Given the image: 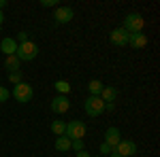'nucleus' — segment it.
<instances>
[{
	"mask_svg": "<svg viewBox=\"0 0 160 157\" xmlns=\"http://www.w3.org/2000/svg\"><path fill=\"white\" fill-rule=\"evenodd\" d=\"M143 25H145V19H143L141 13H128V15L124 17L122 28L128 34H139V32H143Z\"/></svg>",
	"mask_w": 160,
	"mask_h": 157,
	"instance_id": "1",
	"label": "nucleus"
},
{
	"mask_svg": "<svg viewBox=\"0 0 160 157\" xmlns=\"http://www.w3.org/2000/svg\"><path fill=\"white\" fill-rule=\"evenodd\" d=\"M15 55H17L19 62H32L38 55V45L32 43V40H26L22 45H17V53Z\"/></svg>",
	"mask_w": 160,
	"mask_h": 157,
	"instance_id": "2",
	"label": "nucleus"
},
{
	"mask_svg": "<svg viewBox=\"0 0 160 157\" xmlns=\"http://www.w3.org/2000/svg\"><path fill=\"white\" fill-rule=\"evenodd\" d=\"M32 96H34V89H32V85L26 83V81H22V83H17L15 87H13V98H15L19 104L30 102V100H32Z\"/></svg>",
	"mask_w": 160,
	"mask_h": 157,
	"instance_id": "3",
	"label": "nucleus"
},
{
	"mask_svg": "<svg viewBox=\"0 0 160 157\" xmlns=\"http://www.w3.org/2000/svg\"><path fill=\"white\" fill-rule=\"evenodd\" d=\"M88 127L83 121H71V123H66V132H64V136L68 138V140H83V136H86Z\"/></svg>",
	"mask_w": 160,
	"mask_h": 157,
	"instance_id": "4",
	"label": "nucleus"
},
{
	"mask_svg": "<svg viewBox=\"0 0 160 157\" xmlns=\"http://www.w3.org/2000/svg\"><path fill=\"white\" fill-rule=\"evenodd\" d=\"M83 109H86L88 117H98L105 113V102L100 100V96H88V100L83 102Z\"/></svg>",
	"mask_w": 160,
	"mask_h": 157,
	"instance_id": "5",
	"label": "nucleus"
},
{
	"mask_svg": "<svg viewBox=\"0 0 160 157\" xmlns=\"http://www.w3.org/2000/svg\"><path fill=\"white\" fill-rule=\"evenodd\" d=\"M113 151H115L120 157H132V155H137V145L132 142V140H124V138H122L120 145L115 146Z\"/></svg>",
	"mask_w": 160,
	"mask_h": 157,
	"instance_id": "6",
	"label": "nucleus"
},
{
	"mask_svg": "<svg viewBox=\"0 0 160 157\" xmlns=\"http://www.w3.org/2000/svg\"><path fill=\"white\" fill-rule=\"evenodd\" d=\"M128 38H130V34H128L124 28H115L109 34L111 45H115V47H126V45H128Z\"/></svg>",
	"mask_w": 160,
	"mask_h": 157,
	"instance_id": "7",
	"label": "nucleus"
},
{
	"mask_svg": "<svg viewBox=\"0 0 160 157\" xmlns=\"http://www.w3.org/2000/svg\"><path fill=\"white\" fill-rule=\"evenodd\" d=\"M51 110L56 113V115H64L66 110L71 109V100H68V96H56L53 100H51Z\"/></svg>",
	"mask_w": 160,
	"mask_h": 157,
	"instance_id": "8",
	"label": "nucleus"
},
{
	"mask_svg": "<svg viewBox=\"0 0 160 157\" xmlns=\"http://www.w3.org/2000/svg\"><path fill=\"white\" fill-rule=\"evenodd\" d=\"M73 17H75V11L71 7H56V13H53L56 24H68Z\"/></svg>",
	"mask_w": 160,
	"mask_h": 157,
	"instance_id": "9",
	"label": "nucleus"
},
{
	"mask_svg": "<svg viewBox=\"0 0 160 157\" xmlns=\"http://www.w3.org/2000/svg\"><path fill=\"white\" fill-rule=\"evenodd\" d=\"M120 140H122V134L118 127H107V132H105V145L111 146V149H115V146L120 145Z\"/></svg>",
	"mask_w": 160,
	"mask_h": 157,
	"instance_id": "10",
	"label": "nucleus"
},
{
	"mask_svg": "<svg viewBox=\"0 0 160 157\" xmlns=\"http://www.w3.org/2000/svg\"><path fill=\"white\" fill-rule=\"evenodd\" d=\"M0 51L9 58V55H15L17 53V40L13 36H7V38H2L0 40Z\"/></svg>",
	"mask_w": 160,
	"mask_h": 157,
	"instance_id": "11",
	"label": "nucleus"
},
{
	"mask_svg": "<svg viewBox=\"0 0 160 157\" xmlns=\"http://www.w3.org/2000/svg\"><path fill=\"white\" fill-rule=\"evenodd\" d=\"M115 98H118V89L111 87V85H105L102 91H100V100L105 104H115Z\"/></svg>",
	"mask_w": 160,
	"mask_h": 157,
	"instance_id": "12",
	"label": "nucleus"
},
{
	"mask_svg": "<svg viewBox=\"0 0 160 157\" xmlns=\"http://www.w3.org/2000/svg\"><path fill=\"white\" fill-rule=\"evenodd\" d=\"M128 45L132 49H143L148 47V34H143V32H139V34H130L128 38Z\"/></svg>",
	"mask_w": 160,
	"mask_h": 157,
	"instance_id": "13",
	"label": "nucleus"
},
{
	"mask_svg": "<svg viewBox=\"0 0 160 157\" xmlns=\"http://www.w3.org/2000/svg\"><path fill=\"white\" fill-rule=\"evenodd\" d=\"M19 66H22V62L17 60V55H9V58L4 60V68H7L9 72H15V70H19Z\"/></svg>",
	"mask_w": 160,
	"mask_h": 157,
	"instance_id": "14",
	"label": "nucleus"
},
{
	"mask_svg": "<svg viewBox=\"0 0 160 157\" xmlns=\"http://www.w3.org/2000/svg\"><path fill=\"white\" fill-rule=\"evenodd\" d=\"M56 151H60V153L71 151V140H68L66 136H58V138H56Z\"/></svg>",
	"mask_w": 160,
	"mask_h": 157,
	"instance_id": "15",
	"label": "nucleus"
},
{
	"mask_svg": "<svg viewBox=\"0 0 160 157\" xmlns=\"http://www.w3.org/2000/svg\"><path fill=\"white\" fill-rule=\"evenodd\" d=\"M53 87H56L58 96H68V91H71V83L68 81H56Z\"/></svg>",
	"mask_w": 160,
	"mask_h": 157,
	"instance_id": "16",
	"label": "nucleus"
},
{
	"mask_svg": "<svg viewBox=\"0 0 160 157\" xmlns=\"http://www.w3.org/2000/svg\"><path fill=\"white\" fill-rule=\"evenodd\" d=\"M102 87H105V85L100 83L98 79H94V81H90V83H88V89H90V96H100Z\"/></svg>",
	"mask_w": 160,
	"mask_h": 157,
	"instance_id": "17",
	"label": "nucleus"
},
{
	"mask_svg": "<svg viewBox=\"0 0 160 157\" xmlns=\"http://www.w3.org/2000/svg\"><path fill=\"white\" fill-rule=\"evenodd\" d=\"M51 132L56 134V136H64V132H66V123L60 121V119L51 121Z\"/></svg>",
	"mask_w": 160,
	"mask_h": 157,
	"instance_id": "18",
	"label": "nucleus"
},
{
	"mask_svg": "<svg viewBox=\"0 0 160 157\" xmlns=\"http://www.w3.org/2000/svg\"><path fill=\"white\" fill-rule=\"evenodd\" d=\"M24 81V74H22V70H15V72H9V83L11 85H17Z\"/></svg>",
	"mask_w": 160,
	"mask_h": 157,
	"instance_id": "19",
	"label": "nucleus"
},
{
	"mask_svg": "<svg viewBox=\"0 0 160 157\" xmlns=\"http://www.w3.org/2000/svg\"><path fill=\"white\" fill-rule=\"evenodd\" d=\"M71 149H73L75 153L83 151V149H86V146H83V140H71Z\"/></svg>",
	"mask_w": 160,
	"mask_h": 157,
	"instance_id": "20",
	"label": "nucleus"
},
{
	"mask_svg": "<svg viewBox=\"0 0 160 157\" xmlns=\"http://www.w3.org/2000/svg\"><path fill=\"white\" fill-rule=\"evenodd\" d=\"M9 98H11V91H9L4 85H0V102H7Z\"/></svg>",
	"mask_w": 160,
	"mask_h": 157,
	"instance_id": "21",
	"label": "nucleus"
},
{
	"mask_svg": "<svg viewBox=\"0 0 160 157\" xmlns=\"http://www.w3.org/2000/svg\"><path fill=\"white\" fill-rule=\"evenodd\" d=\"M30 34H28V32H17V38H15V40H17V45H22V43H26V40H30Z\"/></svg>",
	"mask_w": 160,
	"mask_h": 157,
	"instance_id": "22",
	"label": "nucleus"
},
{
	"mask_svg": "<svg viewBox=\"0 0 160 157\" xmlns=\"http://www.w3.org/2000/svg\"><path fill=\"white\" fill-rule=\"evenodd\" d=\"M111 151H113V149H111V146H107V145H105V142L100 145V153H102V157H105V155H109Z\"/></svg>",
	"mask_w": 160,
	"mask_h": 157,
	"instance_id": "23",
	"label": "nucleus"
},
{
	"mask_svg": "<svg viewBox=\"0 0 160 157\" xmlns=\"http://www.w3.org/2000/svg\"><path fill=\"white\" fill-rule=\"evenodd\" d=\"M41 7H58L56 0H41Z\"/></svg>",
	"mask_w": 160,
	"mask_h": 157,
	"instance_id": "24",
	"label": "nucleus"
},
{
	"mask_svg": "<svg viewBox=\"0 0 160 157\" xmlns=\"http://www.w3.org/2000/svg\"><path fill=\"white\" fill-rule=\"evenodd\" d=\"M75 155H77V157H92V155L86 151V149H83V151H79V153H75Z\"/></svg>",
	"mask_w": 160,
	"mask_h": 157,
	"instance_id": "25",
	"label": "nucleus"
},
{
	"mask_svg": "<svg viewBox=\"0 0 160 157\" xmlns=\"http://www.w3.org/2000/svg\"><path fill=\"white\" fill-rule=\"evenodd\" d=\"M113 109H115V104H105V110H109V113H113Z\"/></svg>",
	"mask_w": 160,
	"mask_h": 157,
	"instance_id": "26",
	"label": "nucleus"
},
{
	"mask_svg": "<svg viewBox=\"0 0 160 157\" xmlns=\"http://www.w3.org/2000/svg\"><path fill=\"white\" fill-rule=\"evenodd\" d=\"M4 7H7V0H0V11H2Z\"/></svg>",
	"mask_w": 160,
	"mask_h": 157,
	"instance_id": "27",
	"label": "nucleus"
},
{
	"mask_svg": "<svg viewBox=\"0 0 160 157\" xmlns=\"http://www.w3.org/2000/svg\"><path fill=\"white\" fill-rule=\"evenodd\" d=\"M107 157H120V155H118L115 151H111V153H109V155H107Z\"/></svg>",
	"mask_w": 160,
	"mask_h": 157,
	"instance_id": "28",
	"label": "nucleus"
},
{
	"mask_svg": "<svg viewBox=\"0 0 160 157\" xmlns=\"http://www.w3.org/2000/svg\"><path fill=\"white\" fill-rule=\"evenodd\" d=\"M2 21H4V15H2V11H0V25H2Z\"/></svg>",
	"mask_w": 160,
	"mask_h": 157,
	"instance_id": "29",
	"label": "nucleus"
},
{
	"mask_svg": "<svg viewBox=\"0 0 160 157\" xmlns=\"http://www.w3.org/2000/svg\"><path fill=\"white\" fill-rule=\"evenodd\" d=\"M96 157H102V155H96Z\"/></svg>",
	"mask_w": 160,
	"mask_h": 157,
	"instance_id": "30",
	"label": "nucleus"
}]
</instances>
